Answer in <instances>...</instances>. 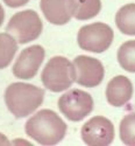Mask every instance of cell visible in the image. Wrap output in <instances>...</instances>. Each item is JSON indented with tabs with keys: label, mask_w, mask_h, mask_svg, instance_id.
I'll list each match as a JSON object with an SVG mask.
<instances>
[{
	"label": "cell",
	"mask_w": 135,
	"mask_h": 146,
	"mask_svg": "<svg viewBox=\"0 0 135 146\" xmlns=\"http://www.w3.org/2000/svg\"><path fill=\"white\" fill-rule=\"evenodd\" d=\"M67 124L55 111L43 109L32 116L24 125L27 136L41 145H56L65 137Z\"/></svg>",
	"instance_id": "obj_1"
},
{
	"label": "cell",
	"mask_w": 135,
	"mask_h": 146,
	"mask_svg": "<svg viewBox=\"0 0 135 146\" xmlns=\"http://www.w3.org/2000/svg\"><path fill=\"white\" fill-rule=\"evenodd\" d=\"M44 90L29 83L14 82L5 91V103L15 118H24L40 108Z\"/></svg>",
	"instance_id": "obj_2"
},
{
	"label": "cell",
	"mask_w": 135,
	"mask_h": 146,
	"mask_svg": "<svg viewBox=\"0 0 135 146\" xmlns=\"http://www.w3.org/2000/svg\"><path fill=\"white\" fill-rule=\"evenodd\" d=\"M76 80L73 63L64 56H54L48 61L42 70L43 86L53 92L68 90Z\"/></svg>",
	"instance_id": "obj_3"
},
{
	"label": "cell",
	"mask_w": 135,
	"mask_h": 146,
	"mask_svg": "<svg viewBox=\"0 0 135 146\" xmlns=\"http://www.w3.org/2000/svg\"><path fill=\"white\" fill-rule=\"evenodd\" d=\"M43 29V23L39 14L33 9H24L18 12L8 21L6 31L16 40L23 44L34 41L39 38Z\"/></svg>",
	"instance_id": "obj_4"
},
{
	"label": "cell",
	"mask_w": 135,
	"mask_h": 146,
	"mask_svg": "<svg viewBox=\"0 0 135 146\" xmlns=\"http://www.w3.org/2000/svg\"><path fill=\"white\" fill-rule=\"evenodd\" d=\"M114 38L113 29L104 22H94L83 26L77 34L79 48L91 53H104L111 47Z\"/></svg>",
	"instance_id": "obj_5"
},
{
	"label": "cell",
	"mask_w": 135,
	"mask_h": 146,
	"mask_svg": "<svg viewBox=\"0 0 135 146\" xmlns=\"http://www.w3.org/2000/svg\"><path fill=\"white\" fill-rule=\"evenodd\" d=\"M58 109L69 120L80 121L93 110L92 96L79 89H71L58 100Z\"/></svg>",
	"instance_id": "obj_6"
},
{
	"label": "cell",
	"mask_w": 135,
	"mask_h": 146,
	"mask_svg": "<svg viewBox=\"0 0 135 146\" xmlns=\"http://www.w3.org/2000/svg\"><path fill=\"white\" fill-rule=\"evenodd\" d=\"M80 136L83 141L89 146H107L113 141L115 130L109 119L95 116L82 126Z\"/></svg>",
	"instance_id": "obj_7"
},
{
	"label": "cell",
	"mask_w": 135,
	"mask_h": 146,
	"mask_svg": "<svg viewBox=\"0 0 135 146\" xmlns=\"http://www.w3.org/2000/svg\"><path fill=\"white\" fill-rule=\"evenodd\" d=\"M76 80L79 86L86 88H94L103 82L105 69L99 60L91 56L79 55L73 60Z\"/></svg>",
	"instance_id": "obj_8"
},
{
	"label": "cell",
	"mask_w": 135,
	"mask_h": 146,
	"mask_svg": "<svg viewBox=\"0 0 135 146\" xmlns=\"http://www.w3.org/2000/svg\"><path fill=\"white\" fill-rule=\"evenodd\" d=\"M45 56L44 48L40 44L30 46L23 49L12 68L13 75L20 80H30L36 74Z\"/></svg>",
	"instance_id": "obj_9"
},
{
	"label": "cell",
	"mask_w": 135,
	"mask_h": 146,
	"mask_svg": "<svg viewBox=\"0 0 135 146\" xmlns=\"http://www.w3.org/2000/svg\"><path fill=\"white\" fill-rule=\"evenodd\" d=\"M40 7L44 18L53 25H65L72 18L71 0H41Z\"/></svg>",
	"instance_id": "obj_10"
},
{
	"label": "cell",
	"mask_w": 135,
	"mask_h": 146,
	"mask_svg": "<svg viewBox=\"0 0 135 146\" xmlns=\"http://www.w3.org/2000/svg\"><path fill=\"white\" fill-rule=\"evenodd\" d=\"M133 96V84L130 80L124 75H118L108 82L106 88V98L107 102L120 108L127 104Z\"/></svg>",
	"instance_id": "obj_11"
},
{
	"label": "cell",
	"mask_w": 135,
	"mask_h": 146,
	"mask_svg": "<svg viewBox=\"0 0 135 146\" xmlns=\"http://www.w3.org/2000/svg\"><path fill=\"white\" fill-rule=\"evenodd\" d=\"M72 17L77 20H89L99 14L101 9L100 0H71Z\"/></svg>",
	"instance_id": "obj_12"
},
{
	"label": "cell",
	"mask_w": 135,
	"mask_h": 146,
	"mask_svg": "<svg viewBox=\"0 0 135 146\" xmlns=\"http://www.w3.org/2000/svg\"><path fill=\"white\" fill-rule=\"evenodd\" d=\"M115 25L121 33L135 35V4H127L117 12Z\"/></svg>",
	"instance_id": "obj_13"
},
{
	"label": "cell",
	"mask_w": 135,
	"mask_h": 146,
	"mask_svg": "<svg viewBox=\"0 0 135 146\" xmlns=\"http://www.w3.org/2000/svg\"><path fill=\"white\" fill-rule=\"evenodd\" d=\"M18 52L16 40L7 33H0V69L8 67Z\"/></svg>",
	"instance_id": "obj_14"
},
{
	"label": "cell",
	"mask_w": 135,
	"mask_h": 146,
	"mask_svg": "<svg viewBox=\"0 0 135 146\" xmlns=\"http://www.w3.org/2000/svg\"><path fill=\"white\" fill-rule=\"evenodd\" d=\"M117 56L122 69L128 72H135V40H129L122 43L118 49Z\"/></svg>",
	"instance_id": "obj_15"
},
{
	"label": "cell",
	"mask_w": 135,
	"mask_h": 146,
	"mask_svg": "<svg viewBox=\"0 0 135 146\" xmlns=\"http://www.w3.org/2000/svg\"><path fill=\"white\" fill-rule=\"evenodd\" d=\"M120 139L127 146H135V112L128 113L121 119Z\"/></svg>",
	"instance_id": "obj_16"
},
{
	"label": "cell",
	"mask_w": 135,
	"mask_h": 146,
	"mask_svg": "<svg viewBox=\"0 0 135 146\" xmlns=\"http://www.w3.org/2000/svg\"><path fill=\"white\" fill-rule=\"evenodd\" d=\"M3 1L12 8H18V7H21V6H24L26 4H28L29 0H3Z\"/></svg>",
	"instance_id": "obj_17"
},
{
	"label": "cell",
	"mask_w": 135,
	"mask_h": 146,
	"mask_svg": "<svg viewBox=\"0 0 135 146\" xmlns=\"http://www.w3.org/2000/svg\"><path fill=\"white\" fill-rule=\"evenodd\" d=\"M1 144L8 145V144H11V143H9V140L7 139V137H6L5 135H3V133H0V145H1Z\"/></svg>",
	"instance_id": "obj_18"
},
{
	"label": "cell",
	"mask_w": 135,
	"mask_h": 146,
	"mask_svg": "<svg viewBox=\"0 0 135 146\" xmlns=\"http://www.w3.org/2000/svg\"><path fill=\"white\" fill-rule=\"evenodd\" d=\"M4 19H5V12H4V8H3V6L0 5V27H1V25H3Z\"/></svg>",
	"instance_id": "obj_19"
}]
</instances>
